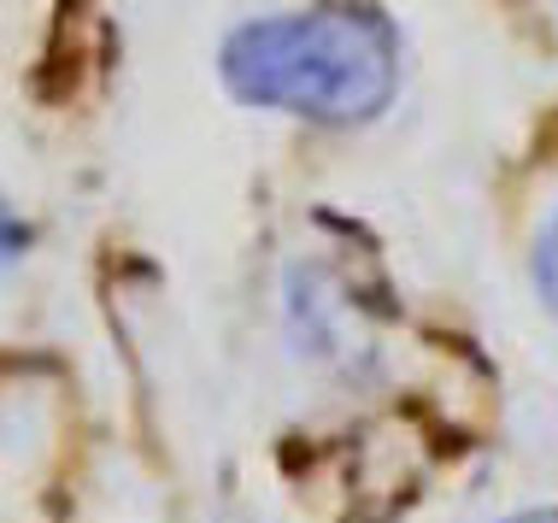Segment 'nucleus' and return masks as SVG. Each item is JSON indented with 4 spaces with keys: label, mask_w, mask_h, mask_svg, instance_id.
I'll return each instance as SVG.
<instances>
[{
    "label": "nucleus",
    "mask_w": 558,
    "mask_h": 523,
    "mask_svg": "<svg viewBox=\"0 0 558 523\" xmlns=\"http://www.w3.org/2000/svg\"><path fill=\"white\" fill-rule=\"evenodd\" d=\"M19 247H24V223L12 218L7 206H0V265H7V259H12V253H19Z\"/></svg>",
    "instance_id": "7ed1b4c3"
},
{
    "label": "nucleus",
    "mask_w": 558,
    "mask_h": 523,
    "mask_svg": "<svg viewBox=\"0 0 558 523\" xmlns=\"http://www.w3.org/2000/svg\"><path fill=\"white\" fill-rule=\"evenodd\" d=\"M247 107H277L312 124H365L400 88V41L371 7H312L241 24L218 59Z\"/></svg>",
    "instance_id": "f257e3e1"
},
{
    "label": "nucleus",
    "mask_w": 558,
    "mask_h": 523,
    "mask_svg": "<svg viewBox=\"0 0 558 523\" xmlns=\"http://www.w3.org/2000/svg\"><path fill=\"white\" fill-rule=\"evenodd\" d=\"M535 289L547 301V312H558V218H547V230L535 242Z\"/></svg>",
    "instance_id": "f03ea898"
},
{
    "label": "nucleus",
    "mask_w": 558,
    "mask_h": 523,
    "mask_svg": "<svg viewBox=\"0 0 558 523\" xmlns=\"http://www.w3.org/2000/svg\"><path fill=\"white\" fill-rule=\"evenodd\" d=\"M506 523H558V512H523V518H506Z\"/></svg>",
    "instance_id": "20e7f679"
}]
</instances>
